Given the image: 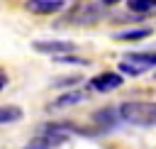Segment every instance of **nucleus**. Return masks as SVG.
Listing matches in <instances>:
<instances>
[{
	"label": "nucleus",
	"instance_id": "1",
	"mask_svg": "<svg viewBox=\"0 0 156 149\" xmlns=\"http://www.w3.org/2000/svg\"><path fill=\"white\" fill-rule=\"evenodd\" d=\"M119 117L136 127H156V103L151 100H127L119 105Z\"/></svg>",
	"mask_w": 156,
	"mask_h": 149
},
{
	"label": "nucleus",
	"instance_id": "2",
	"mask_svg": "<svg viewBox=\"0 0 156 149\" xmlns=\"http://www.w3.org/2000/svg\"><path fill=\"white\" fill-rule=\"evenodd\" d=\"M68 139L66 125H44L29 142L24 149H56L58 144H63Z\"/></svg>",
	"mask_w": 156,
	"mask_h": 149
},
{
	"label": "nucleus",
	"instance_id": "3",
	"mask_svg": "<svg viewBox=\"0 0 156 149\" xmlns=\"http://www.w3.org/2000/svg\"><path fill=\"white\" fill-rule=\"evenodd\" d=\"M122 85V76L119 73H112V71H105L100 76H95L90 81V88L93 90H100V93H107V90H115Z\"/></svg>",
	"mask_w": 156,
	"mask_h": 149
},
{
	"label": "nucleus",
	"instance_id": "4",
	"mask_svg": "<svg viewBox=\"0 0 156 149\" xmlns=\"http://www.w3.org/2000/svg\"><path fill=\"white\" fill-rule=\"evenodd\" d=\"M32 46H34L37 51H41V54H56V56L76 49L73 42H63V39H58V42H34Z\"/></svg>",
	"mask_w": 156,
	"mask_h": 149
},
{
	"label": "nucleus",
	"instance_id": "5",
	"mask_svg": "<svg viewBox=\"0 0 156 149\" xmlns=\"http://www.w3.org/2000/svg\"><path fill=\"white\" fill-rule=\"evenodd\" d=\"M63 7V0H27V10L34 15H54Z\"/></svg>",
	"mask_w": 156,
	"mask_h": 149
},
{
	"label": "nucleus",
	"instance_id": "6",
	"mask_svg": "<svg viewBox=\"0 0 156 149\" xmlns=\"http://www.w3.org/2000/svg\"><path fill=\"white\" fill-rule=\"evenodd\" d=\"M80 100H85V93H83V90H71V93L58 95V98L51 103V107H66V105H76V103H80Z\"/></svg>",
	"mask_w": 156,
	"mask_h": 149
},
{
	"label": "nucleus",
	"instance_id": "7",
	"mask_svg": "<svg viewBox=\"0 0 156 149\" xmlns=\"http://www.w3.org/2000/svg\"><path fill=\"white\" fill-rule=\"evenodd\" d=\"M127 61L146 71V68L156 66V51H154V54H146V51H141V54H129V59H127Z\"/></svg>",
	"mask_w": 156,
	"mask_h": 149
},
{
	"label": "nucleus",
	"instance_id": "8",
	"mask_svg": "<svg viewBox=\"0 0 156 149\" xmlns=\"http://www.w3.org/2000/svg\"><path fill=\"white\" fill-rule=\"evenodd\" d=\"M149 34H151L149 27H139V29H129V32L115 34V39H119V42H134V39H144V37H149Z\"/></svg>",
	"mask_w": 156,
	"mask_h": 149
},
{
	"label": "nucleus",
	"instance_id": "9",
	"mask_svg": "<svg viewBox=\"0 0 156 149\" xmlns=\"http://www.w3.org/2000/svg\"><path fill=\"white\" fill-rule=\"evenodd\" d=\"M22 117V110L20 107H15V105H5V107H0V125H5V122H15V120H20Z\"/></svg>",
	"mask_w": 156,
	"mask_h": 149
},
{
	"label": "nucleus",
	"instance_id": "10",
	"mask_svg": "<svg viewBox=\"0 0 156 149\" xmlns=\"http://www.w3.org/2000/svg\"><path fill=\"white\" fill-rule=\"evenodd\" d=\"M132 12H149L156 7V0H127Z\"/></svg>",
	"mask_w": 156,
	"mask_h": 149
},
{
	"label": "nucleus",
	"instance_id": "11",
	"mask_svg": "<svg viewBox=\"0 0 156 149\" xmlns=\"http://www.w3.org/2000/svg\"><path fill=\"white\" fill-rule=\"evenodd\" d=\"M119 71H124V73H132V76H139V73H144V68H139V66H134V64H129V61H122V64H119Z\"/></svg>",
	"mask_w": 156,
	"mask_h": 149
},
{
	"label": "nucleus",
	"instance_id": "12",
	"mask_svg": "<svg viewBox=\"0 0 156 149\" xmlns=\"http://www.w3.org/2000/svg\"><path fill=\"white\" fill-rule=\"evenodd\" d=\"M5 85H7V76H5V71L0 68V90H2Z\"/></svg>",
	"mask_w": 156,
	"mask_h": 149
},
{
	"label": "nucleus",
	"instance_id": "13",
	"mask_svg": "<svg viewBox=\"0 0 156 149\" xmlns=\"http://www.w3.org/2000/svg\"><path fill=\"white\" fill-rule=\"evenodd\" d=\"M105 5H115V2H119V0H102Z\"/></svg>",
	"mask_w": 156,
	"mask_h": 149
}]
</instances>
